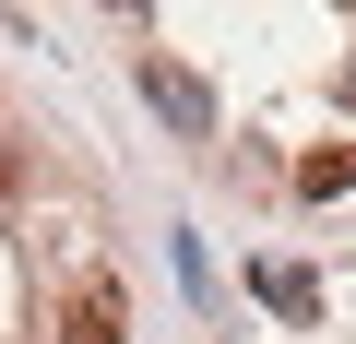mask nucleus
Listing matches in <instances>:
<instances>
[{"mask_svg": "<svg viewBox=\"0 0 356 344\" xmlns=\"http://www.w3.org/2000/svg\"><path fill=\"white\" fill-rule=\"evenodd\" d=\"M297 190H309V202H344V190H356V142H321V154L297 166Z\"/></svg>", "mask_w": 356, "mask_h": 344, "instance_id": "obj_4", "label": "nucleus"}, {"mask_svg": "<svg viewBox=\"0 0 356 344\" xmlns=\"http://www.w3.org/2000/svg\"><path fill=\"white\" fill-rule=\"evenodd\" d=\"M261 309H273V320H321V285H309L297 261H261Z\"/></svg>", "mask_w": 356, "mask_h": 344, "instance_id": "obj_3", "label": "nucleus"}, {"mask_svg": "<svg viewBox=\"0 0 356 344\" xmlns=\"http://www.w3.org/2000/svg\"><path fill=\"white\" fill-rule=\"evenodd\" d=\"M60 344H131V297H119V273H83V285L60 297Z\"/></svg>", "mask_w": 356, "mask_h": 344, "instance_id": "obj_2", "label": "nucleus"}, {"mask_svg": "<svg viewBox=\"0 0 356 344\" xmlns=\"http://www.w3.org/2000/svg\"><path fill=\"white\" fill-rule=\"evenodd\" d=\"M143 95H154V119H166V131L214 142V83H202V72H178V60H154V48H143Z\"/></svg>", "mask_w": 356, "mask_h": 344, "instance_id": "obj_1", "label": "nucleus"}]
</instances>
